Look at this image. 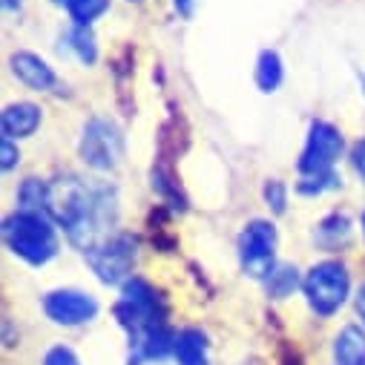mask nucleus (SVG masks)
Masks as SVG:
<instances>
[{"instance_id":"obj_28","label":"nucleus","mask_w":365,"mask_h":365,"mask_svg":"<svg viewBox=\"0 0 365 365\" xmlns=\"http://www.w3.org/2000/svg\"><path fill=\"white\" fill-rule=\"evenodd\" d=\"M362 227H365V216H362Z\"/></svg>"},{"instance_id":"obj_11","label":"nucleus","mask_w":365,"mask_h":365,"mask_svg":"<svg viewBox=\"0 0 365 365\" xmlns=\"http://www.w3.org/2000/svg\"><path fill=\"white\" fill-rule=\"evenodd\" d=\"M207 336L199 331V328H185L181 334H175V348H173V356L178 365H207Z\"/></svg>"},{"instance_id":"obj_18","label":"nucleus","mask_w":365,"mask_h":365,"mask_svg":"<svg viewBox=\"0 0 365 365\" xmlns=\"http://www.w3.org/2000/svg\"><path fill=\"white\" fill-rule=\"evenodd\" d=\"M69 46H72V52L78 55L81 63H96V58H98V46H96L93 32H89L86 26H78V24H75V29L69 32Z\"/></svg>"},{"instance_id":"obj_27","label":"nucleus","mask_w":365,"mask_h":365,"mask_svg":"<svg viewBox=\"0 0 365 365\" xmlns=\"http://www.w3.org/2000/svg\"><path fill=\"white\" fill-rule=\"evenodd\" d=\"M359 83H362V93H365V75H359Z\"/></svg>"},{"instance_id":"obj_16","label":"nucleus","mask_w":365,"mask_h":365,"mask_svg":"<svg viewBox=\"0 0 365 365\" xmlns=\"http://www.w3.org/2000/svg\"><path fill=\"white\" fill-rule=\"evenodd\" d=\"M18 202L24 210H38V213L49 210V185H43L38 178H26L18 190Z\"/></svg>"},{"instance_id":"obj_4","label":"nucleus","mask_w":365,"mask_h":365,"mask_svg":"<svg viewBox=\"0 0 365 365\" xmlns=\"http://www.w3.org/2000/svg\"><path fill=\"white\" fill-rule=\"evenodd\" d=\"M302 291L308 297V305L319 317H334L351 291V277L342 262H319L308 270L302 279Z\"/></svg>"},{"instance_id":"obj_25","label":"nucleus","mask_w":365,"mask_h":365,"mask_svg":"<svg viewBox=\"0 0 365 365\" xmlns=\"http://www.w3.org/2000/svg\"><path fill=\"white\" fill-rule=\"evenodd\" d=\"M356 311H359V317H362V322H365V285H362L359 294H356Z\"/></svg>"},{"instance_id":"obj_3","label":"nucleus","mask_w":365,"mask_h":365,"mask_svg":"<svg viewBox=\"0 0 365 365\" xmlns=\"http://www.w3.org/2000/svg\"><path fill=\"white\" fill-rule=\"evenodd\" d=\"M4 239L15 256L29 264H46L58 253V233L52 222L38 210H18L4 225Z\"/></svg>"},{"instance_id":"obj_2","label":"nucleus","mask_w":365,"mask_h":365,"mask_svg":"<svg viewBox=\"0 0 365 365\" xmlns=\"http://www.w3.org/2000/svg\"><path fill=\"white\" fill-rule=\"evenodd\" d=\"M113 314L130 336V365H141L144 359H164L173 351L175 334L167 325V299L147 279L133 277L124 285Z\"/></svg>"},{"instance_id":"obj_24","label":"nucleus","mask_w":365,"mask_h":365,"mask_svg":"<svg viewBox=\"0 0 365 365\" xmlns=\"http://www.w3.org/2000/svg\"><path fill=\"white\" fill-rule=\"evenodd\" d=\"M173 4H175V12H178L181 18H190L193 9H196V0H173Z\"/></svg>"},{"instance_id":"obj_5","label":"nucleus","mask_w":365,"mask_h":365,"mask_svg":"<svg viewBox=\"0 0 365 365\" xmlns=\"http://www.w3.org/2000/svg\"><path fill=\"white\" fill-rule=\"evenodd\" d=\"M273 256H277V227L262 219L250 222L239 239L242 270L253 279H267L273 270Z\"/></svg>"},{"instance_id":"obj_6","label":"nucleus","mask_w":365,"mask_h":365,"mask_svg":"<svg viewBox=\"0 0 365 365\" xmlns=\"http://www.w3.org/2000/svg\"><path fill=\"white\" fill-rule=\"evenodd\" d=\"M86 262L98 273V279L107 282V285H115L121 279L130 277V270L135 264V239L133 236H113V239H104L101 245L89 247L86 253Z\"/></svg>"},{"instance_id":"obj_19","label":"nucleus","mask_w":365,"mask_h":365,"mask_svg":"<svg viewBox=\"0 0 365 365\" xmlns=\"http://www.w3.org/2000/svg\"><path fill=\"white\" fill-rule=\"evenodd\" d=\"M336 185H339V178L334 175V170H331V173H317V175H302L299 193H305V196H319V193H325V190H334Z\"/></svg>"},{"instance_id":"obj_15","label":"nucleus","mask_w":365,"mask_h":365,"mask_svg":"<svg viewBox=\"0 0 365 365\" xmlns=\"http://www.w3.org/2000/svg\"><path fill=\"white\" fill-rule=\"evenodd\" d=\"M61 4L66 6V12L78 26H89L110 9V0H61Z\"/></svg>"},{"instance_id":"obj_26","label":"nucleus","mask_w":365,"mask_h":365,"mask_svg":"<svg viewBox=\"0 0 365 365\" xmlns=\"http://www.w3.org/2000/svg\"><path fill=\"white\" fill-rule=\"evenodd\" d=\"M6 9H21V0H4Z\"/></svg>"},{"instance_id":"obj_13","label":"nucleus","mask_w":365,"mask_h":365,"mask_svg":"<svg viewBox=\"0 0 365 365\" xmlns=\"http://www.w3.org/2000/svg\"><path fill=\"white\" fill-rule=\"evenodd\" d=\"M336 365H365V334L356 325H345L334 339Z\"/></svg>"},{"instance_id":"obj_8","label":"nucleus","mask_w":365,"mask_h":365,"mask_svg":"<svg viewBox=\"0 0 365 365\" xmlns=\"http://www.w3.org/2000/svg\"><path fill=\"white\" fill-rule=\"evenodd\" d=\"M342 133L328 124V121H314L308 130L305 150L299 155V173L302 175H317V173H331L334 161L342 155Z\"/></svg>"},{"instance_id":"obj_1","label":"nucleus","mask_w":365,"mask_h":365,"mask_svg":"<svg viewBox=\"0 0 365 365\" xmlns=\"http://www.w3.org/2000/svg\"><path fill=\"white\" fill-rule=\"evenodd\" d=\"M49 213L66 230L69 242L86 253L107 239L118 219V205L110 187L86 185L81 178H58L49 185Z\"/></svg>"},{"instance_id":"obj_20","label":"nucleus","mask_w":365,"mask_h":365,"mask_svg":"<svg viewBox=\"0 0 365 365\" xmlns=\"http://www.w3.org/2000/svg\"><path fill=\"white\" fill-rule=\"evenodd\" d=\"M264 202L273 213H285V205H288V190L279 178H270L264 185Z\"/></svg>"},{"instance_id":"obj_10","label":"nucleus","mask_w":365,"mask_h":365,"mask_svg":"<svg viewBox=\"0 0 365 365\" xmlns=\"http://www.w3.org/2000/svg\"><path fill=\"white\" fill-rule=\"evenodd\" d=\"M9 66H12V75H15L24 86L38 89V93H49V89H55V83H58L52 66H49L43 58L32 55V52H15V55L9 58Z\"/></svg>"},{"instance_id":"obj_12","label":"nucleus","mask_w":365,"mask_h":365,"mask_svg":"<svg viewBox=\"0 0 365 365\" xmlns=\"http://www.w3.org/2000/svg\"><path fill=\"white\" fill-rule=\"evenodd\" d=\"M41 110L35 104H9L4 110V138H26L38 130Z\"/></svg>"},{"instance_id":"obj_23","label":"nucleus","mask_w":365,"mask_h":365,"mask_svg":"<svg viewBox=\"0 0 365 365\" xmlns=\"http://www.w3.org/2000/svg\"><path fill=\"white\" fill-rule=\"evenodd\" d=\"M351 161H354V170H356V175L365 181V138L354 147V153H351Z\"/></svg>"},{"instance_id":"obj_9","label":"nucleus","mask_w":365,"mask_h":365,"mask_svg":"<svg viewBox=\"0 0 365 365\" xmlns=\"http://www.w3.org/2000/svg\"><path fill=\"white\" fill-rule=\"evenodd\" d=\"M43 311L58 325H83L89 319H96L98 302L81 291H52L43 299Z\"/></svg>"},{"instance_id":"obj_7","label":"nucleus","mask_w":365,"mask_h":365,"mask_svg":"<svg viewBox=\"0 0 365 365\" xmlns=\"http://www.w3.org/2000/svg\"><path fill=\"white\" fill-rule=\"evenodd\" d=\"M124 155V135L113 121L96 118L83 127L81 135V158L96 170H113L118 167Z\"/></svg>"},{"instance_id":"obj_21","label":"nucleus","mask_w":365,"mask_h":365,"mask_svg":"<svg viewBox=\"0 0 365 365\" xmlns=\"http://www.w3.org/2000/svg\"><path fill=\"white\" fill-rule=\"evenodd\" d=\"M43 365H81V362H78V356H75L69 348L55 345V348H49V351H46Z\"/></svg>"},{"instance_id":"obj_17","label":"nucleus","mask_w":365,"mask_h":365,"mask_svg":"<svg viewBox=\"0 0 365 365\" xmlns=\"http://www.w3.org/2000/svg\"><path fill=\"white\" fill-rule=\"evenodd\" d=\"M297 270L294 267H273L270 270V277L264 279V285H267V294L273 297V299H285V297H291L294 294V288H297Z\"/></svg>"},{"instance_id":"obj_14","label":"nucleus","mask_w":365,"mask_h":365,"mask_svg":"<svg viewBox=\"0 0 365 365\" xmlns=\"http://www.w3.org/2000/svg\"><path fill=\"white\" fill-rule=\"evenodd\" d=\"M282 75H285L282 58L273 49H264L259 55V61H256V83H259V89L262 93H273V89L282 83Z\"/></svg>"},{"instance_id":"obj_22","label":"nucleus","mask_w":365,"mask_h":365,"mask_svg":"<svg viewBox=\"0 0 365 365\" xmlns=\"http://www.w3.org/2000/svg\"><path fill=\"white\" fill-rule=\"evenodd\" d=\"M0 155H4V170H12L15 164H18V150H15V144H12V138H4V144H0Z\"/></svg>"}]
</instances>
